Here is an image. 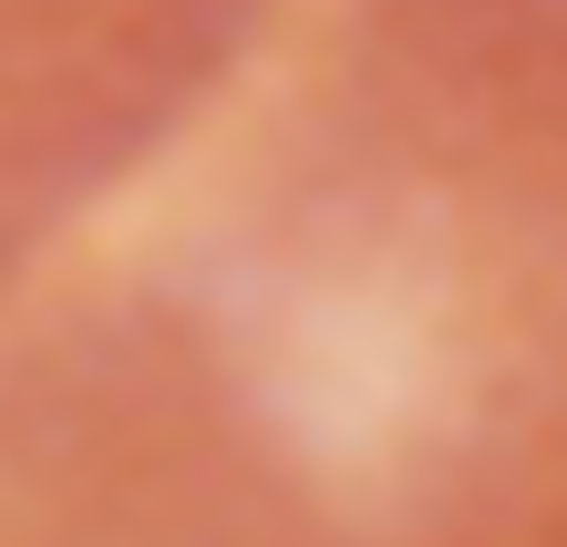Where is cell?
I'll return each mask as SVG.
<instances>
[{
  "label": "cell",
  "mask_w": 567,
  "mask_h": 547,
  "mask_svg": "<svg viewBox=\"0 0 567 547\" xmlns=\"http://www.w3.org/2000/svg\"><path fill=\"white\" fill-rule=\"evenodd\" d=\"M0 547H567V0H269L0 269Z\"/></svg>",
  "instance_id": "6da1fadb"
}]
</instances>
